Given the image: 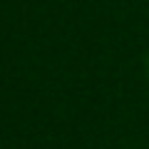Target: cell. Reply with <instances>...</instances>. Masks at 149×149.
<instances>
[{"mask_svg":"<svg viewBox=\"0 0 149 149\" xmlns=\"http://www.w3.org/2000/svg\"><path fill=\"white\" fill-rule=\"evenodd\" d=\"M144 74H147V80H149V52L144 55Z\"/></svg>","mask_w":149,"mask_h":149,"instance_id":"obj_1","label":"cell"}]
</instances>
